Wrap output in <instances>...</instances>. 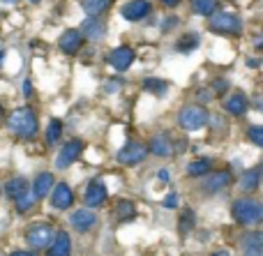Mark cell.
Listing matches in <instances>:
<instances>
[{
  "instance_id": "6da1fadb",
  "label": "cell",
  "mask_w": 263,
  "mask_h": 256,
  "mask_svg": "<svg viewBox=\"0 0 263 256\" xmlns=\"http://www.w3.org/2000/svg\"><path fill=\"white\" fill-rule=\"evenodd\" d=\"M7 125L18 139H35L40 132V123H37V113L30 106H21L7 118Z\"/></svg>"
},
{
  "instance_id": "7a4b0ae2",
  "label": "cell",
  "mask_w": 263,
  "mask_h": 256,
  "mask_svg": "<svg viewBox=\"0 0 263 256\" xmlns=\"http://www.w3.org/2000/svg\"><path fill=\"white\" fill-rule=\"evenodd\" d=\"M231 215H233V220L242 226L259 224L263 220V203L256 201V199H252V196L236 199L231 206Z\"/></svg>"
},
{
  "instance_id": "3957f363",
  "label": "cell",
  "mask_w": 263,
  "mask_h": 256,
  "mask_svg": "<svg viewBox=\"0 0 263 256\" xmlns=\"http://www.w3.org/2000/svg\"><path fill=\"white\" fill-rule=\"evenodd\" d=\"M208 118H210L208 111L199 104H185L178 111V125H180L185 132H199V129H203Z\"/></svg>"
},
{
  "instance_id": "277c9868",
  "label": "cell",
  "mask_w": 263,
  "mask_h": 256,
  "mask_svg": "<svg viewBox=\"0 0 263 256\" xmlns=\"http://www.w3.org/2000/svg\"><path fill=\"white\" fill-rule=\"evenodd\" d=\"M53 240V229H51L46 222H37L30 229L26 231V243L30 245L32 252H40V249H46Z\"/></svg>"
},
{
  "instance_id": "5b68a950",
  "label": "cell",
  "mask_w": 263,
  "mask_h": 256,
  "mask_svg": "<svg viewBox=\"0 0 263 256\" xmlns=\"http://www.w3.org/2000/svg\"><path fill=\"white\" fill-rule=\"evenodd\" d=\"M210 30L222 32V35H240L242 32V21L236 14L229 12H215L210 14Z\"/></svg>"
},
{
  "instance_id": "8992f818",
  "label": "cell",
  "mask_w": 263,
  "mask_h": 256,
  "mask_svg": "<svg viewBox=\"0 0 263 256\" xmlns=\"http://www.w3.org/2000/svg\"><path fill=\"white\" fill-rule=\"evenodd\" d=\"M145 157H148V146L141 141H129L127 146L118 150L116 160H118V164H123V166H136V164H141Z\"/></svg>"
},
{
  "instance_id": "52a82bcc",
  "label": "cell",
  "mask_w": 263,
  "mask_h": 256,
  "mask_svg": "<svg viewBox=\"0 0 263 256\" xmlns=\"http://www.w3.org/2000/svg\"><path fill=\"white\" fill-rule=\"evenodd\" d=\"M81 150H83V143L79 141V139L67 141L63 148H60L58 157H55V169H67V166H72L74 162L81 157Z\"/></svg>"
},
{
  "instance_id": "ba28073f",
  "label": "cell",
  "mask_w": 263,
  "mask_h": 256,
  "mask_svg": "<svg viewBox=\"0 0 263 256\" xmlns=\"http://www.w3.org/2000/svg\"><path fill=\"white\" fill-rule=\"evenodd\" d=\"M208 178H205V183H203V192L205 194H217V192H222V189H227L229 185H231V180H233V175H231V171L229 169H222V171H213V173H205Z\"/></svg>"
},
{
  "instance_id": "9c48e42d",
  "label": "cell",
  "mask_w": 263,
  "mask_h": 256,
  "mask_svg": "<svg viewBox=\"0 0 263 256\" xmlns=\"http://www.w3.org/2000/svg\"><path fill=\"white\" fill-rule=\"evenodd\" d=\"M49 194H51V206H53L55 210H67V208L74 206V192L67 183L53 185V189H51Z\"/></svg>"
},
{
  "instance_id": "30bf717a",
  "label": "cell",
  "mask_w": 263,
  "mask_h": 256,
  "mask_svg": "<svg viewBox=\"0 0 263 256\" xmlns=\"http://www.w3.org/2000/svg\"><path fill=\"white\" fill-rule=\"evenodd\" d=\"M69 224H72L74 231H79V233H88V231H92L97 226V215L92 210H88V208H79V210L72 212Z\"/></svg>"
},
{
  "instance_id": "8fae6325",
  "label": "cell",
  "mask_w": 263,
  "mask_h": 256,
  "mask_svg": "<svg viewBox=\"0 0 263 256\" xmlns=\"http://www.w3.org/2000/svg\"><path fill=\"white\" fill-rule=\"evenodd\" d=\"M58 46H60V51H63V53L77 55L79 51H81V46H83V32H81V30H74V28H69V30H65L63 35H60Z\"/></svg>"
},
{
  "instance_id": "7c38bea8",
  "label": "cell",
  "mask_w": 263,
  "mask_h": 256,
  "mask_svg": "<svg viewBox=\"0 0 263 256\" xmlns=\"http://www.w3.org/2000/svg\"><path fill=\"white\" fill-rule=\"evenodd\" d=\"M134 60H136V53H134V49H129V46H116V49L109 53L111 67L118 69V72H125V69H129Z\"/></svg>"
},
{
  "instance_id": "4fadbf2b",
  "label": "cell",
  "mask_w": 263,
  "mask_h": 256,
  "mask_svg": "<svg viewBox=\"0 0 263 256\" xmlns=\"http://www.w3.org/2000/svg\"><path fill=\"white\" fill-rule=\"evenodd\" d=\"M123 16L127 18V21H141V18H145L150 14V3L148 0H129V3L123 5Z\"/></svg>"
},
{
  "instance_id": "5bb4252c",
  "label": "cell",
  "mask_w": 263,
  "mask_h": 256,
  "mask_svg": "<svg viewBox=\"0 0 263 256\" xmlns=\"http://www.w3.org/2000/svg\"><path fill=\"white\" fill-rule=\"evenodd\" d=\"M106 199H109V192H106L104 183L95 180V183L88 185V189H86V203H88V208H100V206H104Z\"/></svg>"
},
{
  "instance_id": "9a60e30c",
  "label": "cell",
  "mask_w": 263,
  "mask_h": 256,
  "mask_svg": "<svg viewBox=\"0 0 263 256\" xmlns=\"http://www.w3.org/2000/svg\"><path fill=\"white\" fill-rule=\"evenodd\" d=\"M240 249L245 254L261 256L263 254V233L261 231H250V233H245L240 240Z\"/></svg>"
},
{
  "instance_id": "2e32d148",
  "label": "cell",
  "mask_w": 263,
  "mask_h": 256,
  "mask_svg": "<svg viewBox=\"0 0 263 256\" xmlns=\"http://www.w3.org/2000/svg\"><path fill=\"white\" fill-rule=\"evenodd\" d=\"M46 249H49L51 256H67L69 252H72V240H69V233L67 231H58Z\"/></svg>"
},
{
  "instance_id": "e0dca14e",
  "label": "cell",
  "mask_w": 263,
  "mask_h": 256,
  "mask_svg": "<svg viewBox=\"0 0 263 256\" xmlns=\"http://www.w3.org/2000/svg\"><path fill=\"white\" fill-rule=\"evenodd\" d=\"M148 150H153V155H157V157H162V160H166V157L173 155V143H171V139H168L166 134L159 132V134H155V136H153V141H150V148H148Z\"/></svg>"
},
{
  "instance_id": "ac0fdd59",
  "label": "cell",
  "mask_w": 263,
  "mask_h": 256,
  "mask_svg": "<svg viewBox=\"0 0 263 256\" xmlns=\"http://www.w3.org/2000/svg\"><path fill=\"white\" fill-rule=\"evenodd\" d=\"M81 32H83V37H90V40L97 42V40H104L106 26L100 21V16H88L81 26Z\"/></svg>"
},
{
  "instance_id": "d6986e66",
  "label": "cell",
  "mask_w": 263,
  "mask_h": 256,
  "mask_svg": "<svg viewBox=\"0 0 263 256\" xmlns=\"http://www.w3.org/2000/svg\"><path fill=\"white\" fill-rule=\"evenodd\" d=\"M259 183H261V169L256 166V169H250L242 173L240 183H238V189H240L242 194H252L259 189Z\"/></svg>"
},
{
  "instance_id": "ffe728a7",
  "label": "cell",
  "mask_w": 263,
  "mask_h": 256,
  "mask_svg": "<svg viewBox=\"0 0 263 256\" xmlns=\"http://www.w3.org/2000/svg\"><path fill=\"white\" fill-rule=\"evenodd\" d=\"M55 185V178L51 173H40L35 178V183H32V196L35 199H44L49 196V192L53 189Z\"/></svg>"
},
{
  "instance_id": "44dd1931",
  "label": "cell",
  "mask_w": 263,
  "mask_h": 256,
  "mask_svg": "<svg viewBox=\"0 0 263 256\" xmlns=\"http://www.w3.org/2000/svg\"><path fill=\"white\" fill-rule=\"evenodd\" d=\"M247 95H242V92H236V95H231L227 102H224V109H227V113L236 115V118H240V115L247 113Z\"/></svg>"
},
{
  "instance_id": "7402d4cb",
  "label": "cell",
  "mask_w": 263,
  "mask_h": 256,
  "mask_svg": "<svg viewBox=\"0 0 263 256\" xmlns=\"http://www.w3.org/2000/svg\"><path fill=\"white\" fill-rule=\"evenodd\" d=\"M28 189V180L26 178H21V175H16V178H9L7 183L3 185V192H5V196L7 199H16V196H21L23 192Z\"/></svg>"
},
{
  "instance_id": "603a6c76",
  "label": "cell",
  "mask_w": 263,
  "mask_h": 256,
  "mask_svg": "<svg viewBox=\"0 0 263 256\" xmlns=\"http://www.w3.org/2000/svg\"><path fill=\"white\" fill-rule=\"evenodd\" d=\"M114 5V0H81V7L88 16H102Z\"/></svg>"
},
{
  "instance_id": "cb8c5ba5",
  "label": "cell",
  "mask_w": 263,
  "mask_h": 256,
  "mask_svg": "<svg viewBox=\"0 0 263 256\" xmlns=\"http://www.w3.org/2000/svg\"><path fill=\"white\" fill-rule=\"evenodd\" d=\"M192 12L199 14V16H205L208 18L210 14H215L219 9V3L217 0H192Z\"/></svg>"
},
{
  "instance_id": "d4e9b609",
  "label": "cell",
  "mask_w": 263,
  "mask_h": 256,
  "mask_svg": "<svg viewBox=\"0 0 263 256\" xmlns=\"http://www.w3.org/2000/svg\"><path fill=\"white\" fill-rule=\"evenodd\" d=\"M210 169H213V162H210V160H194V162H190V164H187L185 173L190 175V178H203Z\"/></svg>"
},
{
  "instance_id": "484cf974",
  "label": "cell",
  "mask_w": 263,
  "mask_h": 256,
  "mask_svg": "<svg viewBox=\"0 0 263 256\" xmlns=\"http://www.w3.org/2000/svg\"><path fill=\"white\" fill-rule=\"evenodd\" d=\"M136 217V206L134 201H120L118 208H116V220L118 222H129Z\"/></svg>"
},
{
  "instance_id": "4316f807",
  "label": "cell",
  "mask_w": 263,
  "mask_h": 256,
  "mask_svg": "<svg viewBox=\"0 0 263 256\" xmlns=\"http://www.w3.org/2000/svg\"><path fill=\"white\" fill-rule=\"evenodd\" d=\"M143 88L148 92H153L155 97H164V95H166V90H168V83L164 81V78H145Z\"/></svg>"
},
{
  "instance_id": "83f0119b",
  "label": "cell",
  "mask_w": 263,
  "mask_h": 256,
  "mask_svg": "<svg viewBox=\"0 0 263 256\" xmlns=\"http://www.w3.org/2000/svg\"><path fill=\"white\" fill-rule=\"evenodd\" d=\"M196 46H199V37L194 35V32H187V35H182L180 40H178V44H176V49L180 51V53H190V51H194Z\"/></svg>"
},
{
  "instance_id": "f1b7e54d",
  "label": "cell",
  "mask_w": 263,
  "mask_h": 256,
  "mask_svg": "<svg viewBox=\"0 0 263 256\" xmlns=\"http://www.w3.org/2000/svg\"><path fill=\"white\" fill-rule=\"evenodd\" d=\"M60 134H63V123L60 120H49V127H46V143H58Z\"/></svg>"
},
{
  "instance_id": "f546056e",
  "label": "cell",
  "mask_w": 263,
  "mask_h": 256,
  "mask_svg": "<svg viewBox=\"0 0 263 256\" xmlns=\"http://www.w3.org/2000/svg\"><path fill=\"white\" fill-rule=\"evenodd\" d=\"M14 201H16V210L18 212H28L32 208V203H35V196H32L30 189H26V192H23L21 196H16Z\"/></svg>"
},
{
  "instance_id": "4dcf8cb0",
  "label": "cell",
  "mask_w": 263,
  "mask_h": 256,
  "mask_svg": "<svg viewBox=\"0 0 263 256\" xmlns=\"http://www.w3.org/2000/svg\"><path fill=\"white\" fill-rule=\"evenodd\" d=\"M247 136H250V141L254 143V146H263V127L261 125H252V127L247 129Z\"/></svg>"
},
{
  "instance_id": "1f68e13d",
  "label": "cell",
  "mask_w": 263,
  "mask_h": 256,
  "mask_svg": "<svg viewBox=\"0 0 263 256\" xmlns=\"http://www.w3.org/2000/svg\"><path fill=\"white\" fill-rule=\"evenodd\" d=\"M192 226H194V215H192V212H190V210H187V212H185V215H182V217H180V233H182V235H185V233H187V231H192Z\"/></svg>"
},
{
  "instance_id": "d6a6232c",
  "label": "cell",
  "mask_w": 263,
  "mask_h": 256,
  "mask_svg": "<svg viewBox=\"0 0 263 256\" xmlns=\"http://www.w3.org/2000/svg\"><path fill=\"white\" fill-rule=\"evenodd\" d=\"M196 100L203 102V104H205V102H210V100H213V90H205V88L196 90Z\"/></svg>"
},
{
  "instance_id": "836d02e7",
  "label": "cell",
  "mask_w": 263,
  "mask_h": 256,
  "mask_svg": "<svg viewBox=\"0 0 263 256\" xmlns=\"http://www.w3.org/2000/svg\"><path fill=\"white\" fill-rule=\"evenodd\" d=\"M162 206H164V208H168V210H171V208H176V206H178V194H168V196L164 199Z\"/></svg>"
},
{
  "instance_id": "e575fe53",
  "label": "cell",
  "mask_w": 263,
  "mask_h": 256,
  "mask_svg": "<svg viewBox=\"0 0 263 256\" xmlns=\"http://www.w3.org/2000/svg\"><path fill=\"white\" fill-rule=\"evenodd\" d=\"M176 26H178V16H168V18H164L162 30L166 32V30H171V28H176Z\"/></svg>"
},
{
  "instance_id": "d590c367",
  "label": "cell",
  "mask_w": 263,
  "mask_h": 256,
  "mask_svg": "<svg viewBox=\"0 0 263 256\" xmlns=\"http://www.w3.org/2000/svg\"><path fill=\"white\" fill-rule=\"evenodd\" d=\"M215 90H217V92L229 90V81H215Z\"/></svg>"
},
{
  "instance_id": "8d00e7d4",
  "label": "cell",
  "mask_w": 263,
  "mask_h": 256,
  "mask_svg": "<svg viewBox=\"0 0 263 256\" xmlns=\"http://www.w3.org/2000/svg\"><path fill=\"white\" fill-rule=\"evenodd\" d=\"M159 180H162V183H168V180H171V175H168V169H159Z\"/></svg>"
},
{
  "instance_id": "74e56055",
  "label": "cell",
  "mask_w": 263,
  "mask_h": 256,
  "mask_svg": "<svg viewBox=\"0 0 263 256\" xmlns=\"http://www.w3.org/2000/svg\"><path fill=\"white\" fill-rule=\"evenodd\" d=\"M162 5H166V7H178L180 5V0H159Z\"/></svg>"
},
{
  "instance_id": "f35d334b",
  "label": "cell",
  "mask_w": 263,
  "mask_h": 256,
  "mask_svg": "<svg viewBox=\"0 0 263 256\" xmlns=\"http://www.w3.org/2000/svg\"><path fill=\"white\" fill-rule=\"evenodd\" d=\"M23 92H26V95H30V92H32V86H30V81H23Z\"/></svg>"
},
{
  "instance_id": "ab89813d",
  "label": "cell",
  "mask_w": 263,
  "mask_h": 256,
  "mask_svg": "<svg viewBox=\"0 0 263 256\" xmlns=\"http://www.w3.org/2000/svg\"><path fill=\"white\" fill-rule=\"evenodd\" d=\"M5 123V109H3V104H0V125Z\"/></svg>"
},
{
  "instance_id": "60d3db41",
  "label": "cell",
  "mask_w": 263,
  "mask_h": 256,
  "mask_svg": "<svg viewBox=\"0 0 263 256\" xmlns=\"http://www.w3.org/2000/svg\"><path fill=\"white\" fill-rule=\"evenodd\" d=\"M0 3H5V5H14V3H18V0H0Z\"/></svg>"
},
{
  "instance_id": "b9f144b4",
  "label": "cell",
  "mask_w": 263,
  "mask_h": 256,
  "mask_svg": "<svg viewBox=\"0 0 263 256\" xmlns=\"http://www.w3.org/2000/svg\"><path fill=\"white\" fill-rule=\"evenodd\" d=\"M30 3H42V0H30Z\"/></svg>"
},
{
  "instance_id": "7bdbcfd3",
  "label": "cell",
  "mask_w": 263,
  "mask_h": 256,
  "mask_svg": "<svg viewBox=\"0 0 263 256\" xmlns=\"http://www.w3.org/2000/svg\"><path fill=\"white\" fill-rule=\"evenodd\" d=\"M0 194H3V185H0Z\"/></svg>"
}]
</instances>
